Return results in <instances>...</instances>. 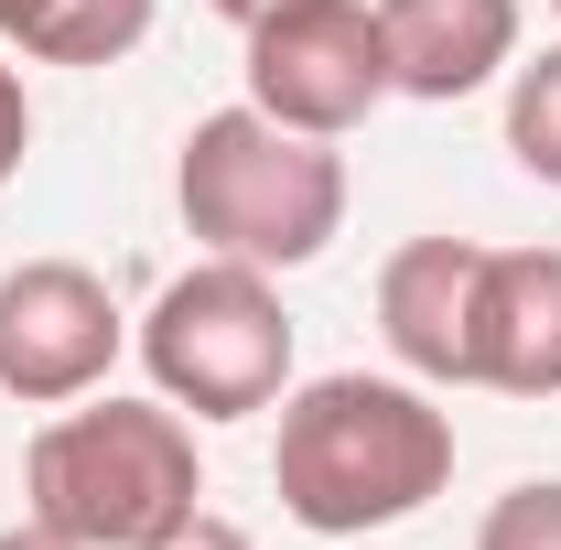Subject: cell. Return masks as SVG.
I'll list each match as a JSON object with an SVG mask.
<instances>
[{
    "label": "cell",
    "mask_w": 561,
    "mask_h": 550,
    "mask_svg": "<svg viewBox=\"0 0 561 550\" xmlns=\"http://www.w3.org/2000/svg\"><path fill=\"white\" fill-rule=\"evenodd\" d=\"M280 518H302L313 540H367L421 518L454 485V411L421 378H302L280 389V443H271Z\"/></svg>",
    "instance_id": "1"
},
{
    "label": "cell",
    "mask_w": 561,
    "mask_h": 550,
    "mask_svg": "<svg viewBox=\"0 0 561 550\" xmlns=\"http://www.w3.org/2000/svg\"><path fill=\"white\" fill-rule=\"evenodd\" d=\"M33 485V518L76 550H140L162 540L173 518L206 507V465H195V421L173 411L162 389L151 400H66V421L33 432L22 454Z\"/></svg>",
    "instance_id": "2"
},
{
    "label": "cell",
    "mask_w": 561,
    "mask_h": 550,
    "mask_svg": "<svg viewBox=\"0 0 561 550\" xmlns=\"http://www.w3.org/2000/svg\"><path fill=\"white\" fill-rule=\"evenodd\" d=\"M173 206L206 238V260L302 271V260H324L346 238V151L313 130H280L260 108H216V119L184 130Z\"/></svg>",
    "instance_id": "3"
},
{
    "label": "cell",
    "mask_w": 561,
    "mask_h": 550,
    "mask_svg": "<svg viewBox=\"0 0 561 550\" xmlns=\"http://www.w3.org/2000/svg\"><path fill=\"white\" fill-rule=\"evenodd\" d=\"M140 367L184 421H249L291 389V313H280V271L249 260H195L162 280V302L140 313Z\"/></svg>",
    "instance_id": "4"
},
{
    "label": "cell",
    "mask_w": 561,
    "mask_h": 550,
    "mask_svg": "<svg viewBox=\"0 0 561 550\" xmlns=\"http://www.w3.org/2000/svg\"><path fill=\"white\" fill-rule=\"evenodd\" d=\"M389 33L378 0H291L271 22H249V108L280 130L346 140L389 108Z\"/></svg>",
    "instance_id": "5"
},
{
    "label": "cell",
    "mask_w": 561,
    "mask_h": 550,
    "mask_svg": "<svg viewBox=\"0 0 561 550\" xmlns=\"http://www.w3.org/2000/svg\"><path fill=\"white\" fill-rule=\"evenodd\" d=\"M119 345H130V324H119L108 280L87 260H22V271H0V400L66 411L87 389H108Z\"/></svg>",
    "instance_id": "6"
},
{
    "label": "cell",
    "mask_w": 561,
    "mask_h": 550,
    "mask_svg": "<svg viewBox=\"0 0 561 550\" xmlns=\"http://www.w3.org/2000/svg\"><path fill=\"white\" fill-rule=\"evenodd\" d=\"M476 238H411L378 271V335L400 356V378L421 389H476Z\"/></svg>",
    "instance_id": "7"
},
{
    "label": "cell",
    "mask_w": 561,
    "mask_h": 550,
    "mask_svg": "<svg viewBox=\"0 0 561 550\" xmlns=\"http://www.w3.org/2000/svg\"><path fill=\"white\" fill-rule=\"evenodd\" d=\"M476 389L561 400V249H486V271H476Z\"/></svg>",
    "instance_id": "8"
},
{
    "label": "cell",
    "mask_w": 561,
    "mask_h": 550,
    "mask_svg": "<svg viewBox=\"0 0 561 550\" xmlns=\"http://www.w3.org/2000/svg\"><path fill=\"white\" fill-rule=\"evenodd\" d=\"M389 87L421 108H454L518 66V0H378Z\"/></svg>",
    "instance_id": "9"
},
{
    "label": "cell",
    "mask_w": 561,
    "mask_h": 550,
    "mask_svg": "<svg viewBox=\"0 0 561 550\" xmlns=\"http://www.w3.org/2000/svg\"><path fill=\"white\" fill-rule=\"evenodd\" d=\"M162 0H44L22 22V55L33 66H119L140 33H151Z\"/></svg>",
    "instance_id": "10"
},
{
    "label": "cell",
    "mask_w": 561,
    "mask_h": 550,
    "mask_svg": "<svg viewBox=\"0 0 561 550\" xmlns=\"http://www.w3.org/2000/svg\"><path fill=\"white\" fill-rule=\"evenodd\" d=\"M507 151H518V173L561 184V44L507 66Z\"/></svg>",
    "instance_id": "11"
},
{
    "label": "cell",
    "mask_w": 561,
    "mask_h": 550,
    "mask_svg": "<svg viewBox=\"0 0 561 550\" xmlns=\"http://www.w3.org/2000/svg\"><path fill=\"white\" fill-rule=\"evenodd\" d=\"M476 550H561V475L507 485L486 507V529H476Z\"/></svg>",
    "instance_id": "12"
},
{
    "label": "cell",
    "mask_w": 561,
    "mask_h": 550,
    "mask_svg": "<svg viewBox=\"0 0 561 550\" xmlns=\"http://www.w3.org/2000/svg\"><path fill=\"white\" fill-rule=\"evenodd\" d=\"M140 550H260L238 518H216V507H195V518H173L162 540H140Z\"/></svg>",
    "instance_id": "13"
},
{
    "label": "cell",
    "mask_w": 561,
    "mask_h": 550,
    "mask_svg": "<svg viewBox=\"0 0 561 550\" xmlns=\"http://www.w3.org/2000/svg\"><path fill=\"white\" fill-rule=\"evenodd\" d=\"M22 151H33V98H22V76L0 66V184L22 173Z\"/></svg>",
    "instance_id": "14"
},
{
    "label": "cell",
    "mask_w": 561,
    "mask_h": 550,
    "mask_svg": "<svg viewBox=\"0 0 561 550\" xmlns=\"http://www.w3.org/2000/svg\"><path fill=\"white\" fill-rule=\"evenodd\" d=\"M0 550H76V540H55L44 518H22V529H0Z\"/></svg>",
    "instance_id": "15"
},
{
    "label": "cell",
    "mask_w": 561,
    "mask_h": 550,
    "mask_svg": "<svg viewBox=\"0 0 561 550\" xmlns=\"http://www.w3.org/2000/svg\"><path fill=\"white\" fill-rule=\"evenodd\" d=\"M206 11H227V22L249 33V22H271V11H291V0H206Z\"/></svg>",
    "instance_id": "16"
},
{
    "label": "cell",
    "mask_w": 561,
    "mask_h": 550,
    "mask_svg": "<svg viewBox=\"0 0 561 550\" xmlns=\"http://www.w3.org/2000/svg\"><path fill=\"white\" fill-rule=\"evenodd\" d=\"M44 0H0V44H22V22H33Z\"/></svg>",
    "instance_id": "17"
},
{
    "label": "cell",
    "mask_w": 561,
    "mask_h": 550,
    "mask_svg": "<svg viewBox=\"0 0 561 550\" xmlns=\"http://www.w3.org/2000/svg\"><path fill=\"white\" fill-rule=\"evenodd\" d=\"M551 11H561V0H551Z\"/></svg>",
    "instance_id": "18"
}]
</instances>
